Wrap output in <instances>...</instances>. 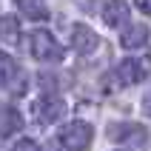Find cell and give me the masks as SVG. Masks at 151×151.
I'll use <instances>...</instances> for the list:
<instances>
[{"label":"cell","mask_w":151,"mask_h":151,"mask_svg":"<svg viewBox=\"0 0 151 151\" xmlns=\"http://www.w3.org/2000/svg\"><path fill=\"white\" fill-rule=\"evenodd\" d=\"M109 140H114L120 145H137L140 148L148 140V131L140 123H111L109 126Z\"/></svg>","instance_id":"4"},{"label":"cell","mask_w":151,"mask_h":151,"mask_svg":"<svg viewBox=\"0 0 151 151\" xmlns=\"http://www.w3.org/2000/svg\"><path fill=\"white\" fill-rule=\"evenodd\" d=\"M145 43H148V26L145 23H134L120 34V46H126V49H140Z\"/></svg>","instance_id":"9"},{"label":"cell","mask_w":151,"mask_h":151,"mask_svg":"<svg viewBox=\"0 0 151 151\" xmlns=\"http://www.w3.org/2000/svg\"><path fill=\"white\" fill-rule=\"evenodd\" d=\"M0 86L9 88L12 94H23L26 91V74L20 71L14 57H9L6 51H0Z\"/></svg>","instance_id":"5"},{"label":"cell","mask_w":151,"mask_h":151,"mask_svg":"<svg viewBox=\"0 0 151 151\" xmlns=\"http://www.w3.org/2000/svg\"><path fill=\"white\" fill-rule=\"evenodd\" d=\"M14 151H40V145L34 143V140H29V137H26V140H20V143L14 145Z\"/></svg>","instance_id":"13"},{"label":"cell","mask_w":151,"mask_h":151,"mask_svg":"<svg viewBox=\"0 0 151 151\" xmlns=\"http://www.w3.org/2000/svg\"><path fill=\"white\" fill-rule=\"evenodd\" d=\"M143 111H145V114L151 117V91H148V94L143 97Z\"/></svg>","instance_id":"15"},{"label":"cell","mask_w":151,"mask_h":151,"mask_svg":"<svg viewBox=\"0 0 151 151\" xmlns=\"http://www.w3.org/2000/svg\"><path fill=\"white\" fill-rule=\"evenodd\" d=\"M17 9H20V14L29 17V20H46L49 17V6H46V0H14Z\"/></svg>","instance_id":"12"},{"label":"cell","mask_w":151,"mask_h":151,"mask_svg":"<svg viewBox=\"0 0 151 151\" xmlns=\"http://www.w3.org/2000/svg\"><path fill=\"white\" fill-rule=\"evenodd\" d=\"M46 151H66V148H63V145H60V140H57V143H49V148H46Z\"/></svg>","instance_id":"16"},{"label":"cell","mask_w":151,"mask_h":151,"mask_svg":"<svg viewBox=\"0 0 151 151\" xmlns=\"http://www.w3.org/2000/svg\"><path fill=\"white\" fill-rule=\"evenodd\" d=\"M0 43H6V46L20 43V20L14 14H0Z\"/></svg>","instance_id":"10"},{"label":"cell","mask_w":151,"mask_h":151,"mask_svg":"<svg viewBox=\"0 0 151 151\" xmlns=\"http://www.w3.org/2000/svg\"><path fill=\"white\" fill-rule=\"evenodd\" d=\"M134 6L143 12V14H151V0H134Z\"/></svg>","instance_id":"14"},{"label":"cell","mask_w":151,"mask_h":151,"mask_svg":"<svg viewBox=\"0 0 151 151\" xmlns=\"http://www.w3.org/2000/svg\"><path fill=\"white\" fill-rule=\"evenodd\" d=\"M145 77H148V60H143V57L120 60V66L114 68V80L120 86H140Z\"/></svg>","instance_id":"3"},{"label":"cell","mask_w":151,"mask_h":151,"mask_svg":"<svg viewBox=\"0 0 151 151\" xmlns=\"http://www.w3.org/2000/svg\"><path fill=\"white\" fill-rule=\"evenodd\" d=\"M57 140H60V145L66 151H86L91 145V140H94V128L86 120H71V123H66V126L60 128Z\"/></svg>","instance_id":"1"},{"label":"cell","mask_w":151,"mask_h":151,"mask_svg":"<svg viewBox=\"0 0 151 151\" xmlns=\"http://www.w3.org/2000/svg\"><path fill=\"white\" fill-rule=\"evenodd\" d=\"M103 20H106V26H111V29L126 26V20H128V3H126V0H109L106 9H103Z\"/></svg>","instance_id":"8"},{"label":"cell","mask_w":151,"mask_h":151,"mask_svg":"<svg viewBox=\"0 0 151 151\" xmlns=\"http://www.w3.org/2000/svg\"><path fill=\"white\" fill-rule=\"evenodd\" d=\"M29 51H32L34 60H40V63H57L63 60V46L54 40V34L46 32V29H37L32 32L29 37Z\"/></svg>","instance_id":"2"},{"label":"cell","mask_w":151,"mask_h":151,"mask_svg":"<svg viewBox=\"0 0 151 151\" xmlns=\"http://www.w3.org/2000/svg\"><path fill=\"white\" fill-rule=\"evenodd\" d=\"M23 128V117H20V111L12 109V106H0V134H14Z\"/></svg>","instance_id":"11"},{"label":"cell","mask_w":151,"mask_h":151,"mask_svg":"<svg viewBox=\"0 0 151 151\" xmlns=\"http://www.w3.org/2000/svg\"><path fill=\"white\" fill-rule=\"evenodd\" d=\"M34 117L40 120L43 126H51V123H57V120L66 117V100L57 97V94H46L40 100L34 103Z\"/></svg>","instance_id":"6"},{"label":"cell","mask_w":151,"mask_h":151,"mask_svg":"<svg viewBox=\"0 0 151 151\" xmlns=\"http://www.w3.org/2000/svg\"><path fill=\"white\" fill-rule=\"evenodd\" d=\"M71 46H74L77 54L88 57L91 51H97V46H100V37H97V32H91L88 26L77 23V26H71Z\"/></svg>","instance_id":"7"}]
</instances>
